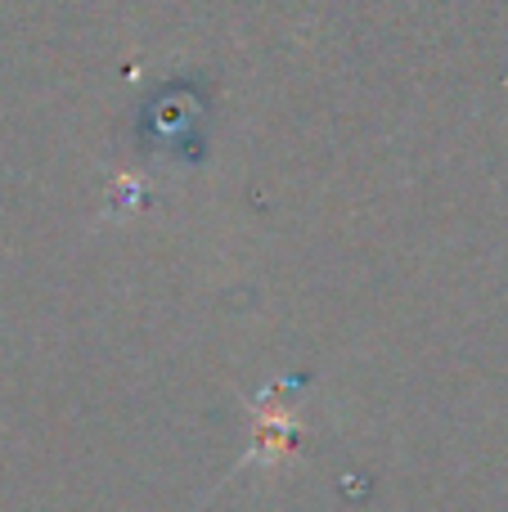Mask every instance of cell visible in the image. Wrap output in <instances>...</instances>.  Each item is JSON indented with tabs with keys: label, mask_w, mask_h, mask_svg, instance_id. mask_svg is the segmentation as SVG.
<instances>
[{
	"label": "cell",
	"mask_w": 508,
	"mask_h": 512,
	"mask_svg": "<svg viewBox=\"0 0 508 512\" xmlns=\"http://www.w3.org/2000/svg\"><path fill=\"white\" fill-rule=\"evenodd\" d=\"M288 445H293V427H288V423H266V427H261V441L252 445L248 459L275 463V459H284V454H288Z\"/></svg>",
	"instance_id": "cell-1"
}]
</instances>
